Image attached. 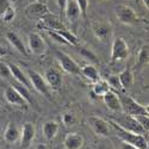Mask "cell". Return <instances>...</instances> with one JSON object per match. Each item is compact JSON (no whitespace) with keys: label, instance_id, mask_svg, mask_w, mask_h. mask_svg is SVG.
<instances>
[{"label":"cell","instance_id":"cell-41","mask_svg":"<svg viewBox=\"0 0 149 149\" xmlns=\"http://www.w3.org/2000/svg\"><path fill=\"white\" fill-rule=\"evenodd\" d=\"M38 1H42V3H43V1H44V0H38Z\"/></svg>","mask_w":149,"mask_h":149},{"label":"cell","instance_id":"cell-31","mask_svg":"<svg viewBox=\"0 0 149 149\" xmlns=\"http://www.w3.org/2000/svg\"><path fill=\"white\" fill-rule=\"evenodd\" d=\"M15 17H16V10H15L13 6H10V7L4 12L1 19H3L4 22H6V23H10V22H12V20L15 19Z\"/></svg>","mask_w":149,"mask_h":149},{"label":"cell","instance_id":"cell-3","mask_svg":"<svg viewBox=\"0 0 149 149\" xmlns=\"http://www.w3.org/2000/svg\"><path fill=\"white\" fill-rule=\"evenodd\" d=\"M120 105H122V112H125L131 116L137 115H148V106H143L140 103H137L134 98H131L128 94L120 93L118 94Z\"/></svg>","mask_w":149,"mask_h":149},{"label":"cell","instance_id":"cell-21","mask_svg":"<svg viewBox=\"0 0 149 149\" xmlns=\"http://www.w3.org/2000/svg\"><path fill=\"white\" fill-rule=\"evenodd\" d=\"M80 74L93 84L100 79V74H99L98 69L93 65H85V66L80 67Z\"/></svg>","mask_w":149,"mask_h":149},{"label":"cell","instance_id":"cell-40","mask_svg":"<svg viewBox=\"0 0 149 149\" xmlns=\"http://www.w3.org/2000/svg\"><path fill=\"white\" fill-rule=\"evenodd\" d=\"M142 3L144 4V6H146L147 8L149 7V0H142Z\"/></svg>","mask_w":149,"mask_h":149},{"label":"cell","instance_id":"cell-32","mask_svg":"<svg viewBox=\"0 0 149 149\" xmlns=\"http://www.w3.org/2000/svg\"><path fill=\"white\" fill-rule=\"evenodd\" d=\"M135 118L140 123V125L148 132V130H149V125H148L149 117H148V115H137V116H135Z\"/></svg>","mask_w":149,"mask_h":149},{"label":"cell","instance_id":"cell-38","mask_svg":"<svg viewBox=\"0 0 149 149\" xmlns=\"http://www.w3.org/2000/svg\"><path fill=\"white\" fill-rule=\"evenodd\" d=\"M7 54H8L7 48H5V47H3V45H0V57H3V56H5V55H7Z\"/></svg>","mask_w":149,"mask_h":149},{"label":"cell","instance_id":"cell-29","mask_svg":"<svg viewBox=\"0 0 149 149\" xmlns=\"http://www.w3.org/2000/svg\"><path fill=\"white\" fill-rule=\"evenodd\" d=\"M106 81H107V84L110 86V88H112V91H115V92L118 91L119 92V91L123 90L122 88V85L119 82V79H118V75H110Z\"/></svg>","mask_w":149,"mask_h":149},{"label":"cell","instance_id":"cell-26","mask_svg":"<svg viewBox=\"0 0 149 149\" xmlns=\"http://www.w3.org/2000/svg\"><path fill=\"white\" fill-rule=\"evenodd\" d=\"M110 86L107 84L106 80H102L99 79L97 82L93 84V88H92V93L97 97H103L107 91H110Z\"/></svg>","mask_w":149,"mask_h":149},{"label":"cell","instance_id":"cell-4","mask_svg":"<svg viewBox=\"0 0 149 149\" xmlns=\"http://www.w3.org/2000/svg\"><path fill=\"white\" fill-rule=\"evenodd\" d=\"M118 117H115V118H111V120H113L115 123H117L119 127H122L123 129H125L128 131H132V132H136V134H141V135H144L146 134L148 135V132L140 125V123L136 120L135 116H131V115H128L125 112H118Z\"/></svg>","mask_w":149,"mask_h":149},{"label":"cell","instance_id":"cell-9","mask_svg":"<svg viewBox=\"0 0 149 149\" xmlns=\"http://www.w3.org/2000/svg\"><path fill=\"white\" fill-rule=\"evenodd\" d=\"M55 55H56V58L58 61L61 68L67 74H70V75H80V66L68 54L61 50H56Z\"/></svg>","mask_w":149,"mask_h":149},{"label":"cell","instance_id":"cell-8","mask_svg":"<svg viewBox=\"0 0 149 149\" xmlns=\"http://www.w3.org/2000/svg\"><path fill=\"white\" fill-rule=\"evenodd\" d=\"M47 43L44 38L37 32H30L28 35V50L35 56H42L47 52Z\"/></svg>","mask_w":149,"mask_h":149},{"label":"cell","instance_id":"cell-27","mask_svg":"<svg viewBox=\"0 0 149 149\" xmlns=\"http://www.w3.org/2000/svg\"><path fill=\"white\" fill-rule=\"evenodd\" d=\"M61 120H62V124H63L66 128H70V127H74L78 123V117L73 111H65V112L62 113Z\"/></svg>","mask_w":149,"mask_h":149},{"label":"cell","instance_id":"cell-13","mask_svg":"<svg viewBox=\"0 0 149 149\" xmlns=\"http://www.w3.org/2000/svg\"><path fill=\"white\" fill-rule=\"evenodd\" d=\"M48 12H49V10H48L47 5L42 1H33L25 7V15L31 20L38 22L44 15L48 13Z\"/></svg>","mask_w":149,"mask_h":149},{"label":"cell","instance_id":"cell-7","mask_svg":"<svg viewBox=\"0 0 149 149\" xmlns=\"http://www.w3.org/2000/svg\"><path fill=\"white\" fill-rule=\"evenodd\" d=\"M129 57V45L123 37H115L111 45V61L119 62Z\"/></svg>","mask_w":149,"mask_h":149},{"label":"cell","instance_id":"cell-25","mask_svg":"<svg viewBox=\"0 0 149 149\" xmlns=\"http://www.w3.org/2000/svg\"><path fill=\"white\" fill-rule=\"evenodd\" d=\"M13 87L18 91V93L25 99L26 100V103L29 104V105H35V100H33V98H32V94H31V92H30V88H28L26 86H24V85H22V84H19V82H13Z\"/></svg>","mask_w":149,"mask_h":149},{"label":"cell","instance_id":"cell-22","mask_svg":"<svg viewBox=\"0 0 149 149\" xmlns=\"http://www.w3.org/2000/svg\"><path fill=\"white\" fill-rule=\"evenodd\" d=\"M58 129H60V125L58 123L55 122V120H48L43 124V128H42V131H43V136L45 137V140L48 141H52L56 134L58 132Z\"/></svg>","mask_w":149,"mask_h":149},{"label":"cell","instance_id":"cell-39","mask_svg":"<svg viewBox=\"0 0 149 149\" xmlns=\"http://www.w3.org/2000/svg\"><path fill=\"white\" fill-rule=\"evenodd\" d=\"M36 149H49V148H48L47 144H43V143H42V144H38V146H37Z\"/></svg>","mask_w":149,"mask_h":149},{"label":"cell","instance_id":"cell-18","mask_svg":"<svg viewBox=\"0 0 149 149\" xmlns=\"http://www.w3.org/2000/svg\"><path fill=\"white\" fill-rule=\"evenodd\" d=\"M8 68H10V72H11L12 79H13L16 82H19L24 86H26L28 88H31V84H30L28 74L23 69H20L19 66L13 65V63H8Z\"/></svg>","mask_w":149,"mask_h":149},{"label":"cell","instance_id":"cell-23","mask_svg":"<svg viewBox=\"0 0 149 149\" xmlns=\"http://www.w3.org/2000/svg\"><path fill=\"white\" fill-rule=\"evenodd\" d=\"M20 137V130L15 125V124L10 123L5 129L4 132V140L8 143V144H13L16 143Z\"/></svg>","mask_w":149,"mask_h":149},{"label":"cell","instance_id":"cell-37","mask_svg":"<svg viewBox=\"0 0 149 149\" xmlns=\"http://www.w3.org/2000/svg\"><path fill=\"white\" fill-rule=\"evenodd\" d=\"M56 4L60 10H65V6L67 4V0H56Z\"/></svg>","mask_w":149,"mask_h":149},{"label":"cell","instance_id":"cell-6","mask_svg":"<svg viewBox=\"0 0 149 149\" xmlns=\"http://www.w3.org/2000/svg\"><path fill=\"white\" fill-rule=\"evenodd\" d=\"M115 15L117 19L125 25H136L140 23V17L136 15V12L128 5L119 4L115 8Z\"/></svg>","mask_w":149,"mask_h":149},{"label":"cell","instance_id":"cell-28","mask_svg":"<svg viewBox=\"0 0 149 149\" xmlns=\"http://www.w3.org/2000/svg\"><path fill=\"white\" fill-rule=\"evenodd\" d=\"M148 61H149V49L148 45H143L140 52L137 54V58H136V63L139 65V67L143 68L144 66L148 65Z\"/></svg>","mask_w":149,"mask_h":149},{"label":"cell","instance_id":"cell-5","mask_svg":"<svg viewBox=\"0 0 149 149\" xmlns=\"http://www.w3.org/2000/svg\"><path fill=\"white\" fill-rule=\"evenodd\" d=\"M26 74H28V77H29L31 87L33 90H36L40 94L44 95L47 99L52 100V88L48 86V84L44 80L43 75H41L38 72H36L33 69H29L26 72Z\"/></svg>","mask_w":149,"mask_h":149},{"label":"cell","instance_id":"cell-1","mask_svg":"<svg viewBox=\"0 0 149 149\" xmlns=\"http://www.w3.org/2000/svg\"><path fill=\"white\" fill-rule=\"evenodd\" d=\"M109 123H110V125L115 129L117 137H119L122 140V142L130 143V144H132L135 147H137L139 149H149L148 141H147L144 135L136 134V132H132V131H128L125 129H123L122 127H119L117 123H115L113 120H111V119L109 120Z\"/></svg>","mask_w":149,"mask_h":149},{"label":"cell","instance_id":"cell-30","mask_svg":"<svg viewBox=\"0 0 149 149\" xmlns=\"http://www.w3.org/2000/svg\"><path fill=\"white\" fill-rule=\"evenodd\" d=\"M0 78H3L5 80H13L8 68V63H5L3 61H0Z\"/></svg>","mask_w":149,"mask_h":149},{"label":"cell","instance_id":"cell-17","mask_svg":"<svg viewBox=\"0 0 149 149\" xmlns=\"http://www.w3.org/2000/svg\"><path fill=\"white\" fill-rule=\"evenodd\" d=\"M63 12H65L66 19L70 23L77 22L81 17V11H80V7L77 3V0H67V4L65 6Z\"/></svg>","mask_w":149,"mask_h":149},{"label":"cell","instance_id":"cell-20","mask_svg":"<svg viewBox=\"0 0 149 149\" xmlns=\"http://www.w3.org/2000/svg\"><path fill=\"white\" fill-rule=\"evenodd\" d=\"M6 40L8 41V43L11 44V47L13 48V49H16L18 53H20L22 55H25V56L28 55V48L25 47L23 40L20 38V37L16 32L8 31L6 33Z\"/></svg>","mask_w":149,"mask_h":149},{"label":"cell","instance_id":"cell-16","mask_svg":"<svg viewBox=\"0 0 149 149\" xmlns=\"http://www.w3.org/2000/svg\"><path fill=\"white\" fill-rule=\"evenodd\" d=\"M102 98H103V102H104L105 106L110 111H112L115 113L122 112V105H120V100H119V97H118L117 92L110 90Z\"/></svg>","mask_w":149,"mask_h":149},{"label":"cell","instance_id":"cell-33","mask_svg":"<svg viewBox=\"0 0 149 149\" xmlns=\"http://www.w3.org/2000/svg\"><path fill=\"white\" fill-rule=\"evenodd\" d=\"M77 3L80 7L81 11V16L86 17L87 16V10H88V0H77Z\"/></svg>","mask_w":149,"mask_h":149},{"label":"cell","instance_id":"cell-2","mask_svg":"<svg viewBox=\"0 0 149 149\" xmlns=\"http://www.w3.org/2000/svg\"><path fill=\"white\" fill-rule=\"evenodd\" d=\"M91 30L94 37L103 43H109L113 38V26L112 24L104 19H95L91 23Z\"/></svg>","mask_w":149,"mask_h":149},{"label":"cell","instance_id":"cell-36","mask_svg":"<svg viewBox=\"0 0 149 149\" xmlns=\"http://www.w3.org/2000/svg\"><path fill=\"white\" fill-rule=\"evenodd\" d=\"M119 149H139V148H137V147H135V146H132V144H130V143L122 142Z\"/></svg>","mask_w":149,"mask_h":149},{"label":"cell","instance_id":"cell-24","mask_svg":"<svg viewBox=\"0 0 149 149\" xmlns=\"http://www.w3.org/2000/svg\"><path fill=\"white\" fill-rule=\"evenodd\" d=\"M118 79H119V82L122 85V88L128 90L134 84V73L129 67H125L118 74Z\"/></svg>","mask_w":149,"mask_h":149},{"label":"cell","instance_id":"cell-12","mask_svg":"<svg viewBox=\"0 0 149 149\" xmlns=\"http://www.w3.org/2000/svg\"><path fill=\"white\" fill-rule=\"evenodd\" d=\"M36 137V127L31 122H26L23 124L20 129V148L22 149H29L32 146V142Z\"/></svg>","mask_w":149,"mask_h":149},{"label":"cell","instance_id":"cell-15","mask_svg":"<svg viewBox=\"0 0 149 149\" xmlns=\"http://www.w3.org/2000/svg\"><path fill=\"white\" fill-rule=\"evenodd\" d=\"M44 80L47 81L48 86L50 87L52 90H58L62 85V74L60 70H57L56 68L54 67H50L48 68L45 72H44V75H43Z\"/></svg>","mask_w":149,"mask_h":149},{"label":"cell","instance_id":"cell-34","mask_svg":"<svg viewBox=\"0 0 149 149\" xmlns=\"http://www.w3.org/2000/svg\"><path fill=\"white\" fill-rule=\"evenodd\" d=\"M10 6H12V4H11L10 0H0V19H1L4 12H5Z\"/></svg>","mask_w":149,"mask_h":149},{"label":"cell","instance_id":"cell-14","mask_svg":"<svg viewBox=\"0 0 149 149\" xmlns=\"http://www.w3.org/2000/svg\"><path fill=\"white\" fill-rule=\"evenodd\" d=\"M4 95H5V99L7 100V103L11 104V105L23 107V109H26L29 106L26 100L18 93V91L13 87V86H7V87L5 88Z\"/></svg>","mask_w":149,"mask_h":149},{"label":"cell","instance_id":"cell-11","mask_svg":"<svg viewBox=\"0 0 149 149\" xmlns=\"http://www.w3.org/2000/svg\"><path fill=\"white\" fill-rule=\"evenodd\" d=\"M38 25L42 26V29H44L47 31H60V30L67 29L65 26V24L62 23V20L56 15L52 13L50 11L38 20Z\"/></svg>","mask_w":149,"mask_h":149},{"label":"cell","instance_id":"cell-35","mask_svg":"<svg viewBox=\"0 0 149 149\" xmlns=\"http://www.w3.org/2000/svg\"><path fill=\"white\" fill-rule=\"evenodd\" d=\"M80 54H81L85 58H88V60L95 61V55H94L91 50H87V49H81V50H80Z\"/></svg>","mask_w":149,"mask_h":149},{"label":"cell","instance_id":"cell-19","mask_svg":"<svg viewBox=\"0 0 149 149\" xmlns=\"http://www.w3.org/2000/svg\"><path fill=\"white\" fill-rule=\"evenodd\" d=\"M84 143H85V139L79 132L67 134L63 140V146L66 149H81Z\"/></svg>","mask_w":149,"mask_h":149},{"label":"cell","instance_id":"cell-10","mask_svg":"<svg viewBox=\"0 0 149 149\" xmlns=\"http://www.w3.org/2000/svg\"><path fill=\"white\" fill-rule=\"evenodd\" d=\"M87 123H88V127L92 129V131L95 135L100 136V137H107L110 135L111 128H110V123L106 119L93 115L87 118Z\"/></svg>","mask_w":149,"mask_h":149}]
</instances>
